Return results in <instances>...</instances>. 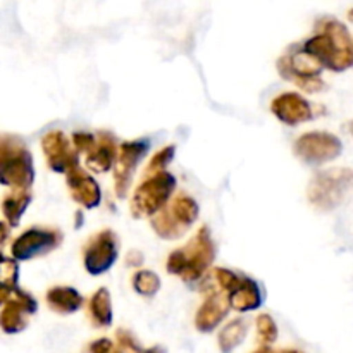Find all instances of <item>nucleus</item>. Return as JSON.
<instances>
[{"instance_id": "33", "label": "nucleus", "mask_w": 353, "mask_h": 353, "mask_svg": "<svg viewBox=\"0 0 353 353\" xmlns=\"http://www.w3.org/2000/svg\"><path fill=\"white\" fill-rule=\"evenodd\" d=\"M143 353H168L164 347H161V345H155V347L148 348V350H145Z\"/></svg>"}, {"instance_id": "18", "label": "nucleus", "mask_w": 353, "mask_h": 353, "mask_svg": "<svg viewBox=\"0 0 353 353\" xmlns=\"http://www.w3.org/2000/svg\"><path fill=\"white\" fill-rule=\"evenodd\" d=\"M86 168L93 172H107L114 165L117 155L116 138L110 133H102L95 138V145L86 152Z\"/></svg>"}, {"instance_id": "23", "label": "nucleus", "mask_w": 353, "mask_h": 353, "mask_svg": "<svg viewBox=\"0 0 353 353\" xmlns=\"http://www.w3.org/2000/svg\"><path fill=\"white\" fill-rule=\"evenodd\" d=\"M133 288L143 296H154L161 290V279L152 271H138L133 276Z\"/></svg>"}, {"instance_id": "16", "label": "nucleus", "mask_w": 353, "mask_h": 353, "mask_svg": "<svg viewBox=\"0 0 353 353\" xmlns=\"http://www.w3.org/2000/svg\"><path fill=\"white\" fill-rule=\"evenodd\" d=\"M65 183H68L71 196L79 205L86 207V209H93L100 203L102 193H100L99 185H97L92 176L86 174L79 168H72L71 171L65 172Z\"/></svg>"}, {"instance_id": "24", "label": "nucleus", "mask_w": 353, "mask_h": 353, "mask_svg": "<svg viewBox=\"0 0 353 353\" xmlns=\"http://www.w3.org/2000/svg\"><path fill=\"white\" fill-rule=\"evenodd\" d=\"M17 278H19V268L16 259H7L0 254V285L6 288H17Z\"/></svg>"}, {"instance_id": "34", "label": "nucleus", "mask_w": 353, "mask_h": 353, "mask_svg": "<svg viewBox=\"0 0 353 353\" xmlns=\"http://www.w3.org/2000/svg\"><path fill=\"white\" fill-rule=\"evenodd\" d=\"M254 353H276V352L272 350V348H269L268 345H264V347L259 348V350H257V352H254Z\"/></svg>"}, {"instance_id": "7", "label": "nucleus", "mask_w": 353, "mask_h": 353, "mask_svg": "<svg viewBox=\"0 0 353 353\" xmlns=\"http://www.w3.org/2000/svg\"><path fill=\"white\" fill-rule=\"evenodd\" d=\"M278 71L288 81L295 83L296 86L309 93H317L324 90L323 79L319 78L323 65L302 50V47H296V52H288L278 61Z\"/></svg>"}, {"instance_id": "27", "label": "nucleus", "mask_w": 353, "mask_h": 353, "mask_svg": "<svg viewBox=\"0 0 353 353\" xmlns=\"http://www.w3.org/2000/svg\"><path fill=\"white\" fill-rule=\"evenodd\" d=\"M117 347L123 353H143L145 348L137 341V338L126 330H117Z\"/></svg>"}, {"instance_id": "29", "label": "nucleus", "mask_w": 353, "mask_h": 353, "mask_svg": "<svg viewBox=\"0 0 353 353\" xmlns=\"http://www.w3.org/2000/svg\"><path fill=\"white\" fill-rule=\"evenodd\" d=\"M88 353H123L119 350V347L112 343L107 338H100V340H95L93 343L88 345Z\"/></svg>"}, {"instance_id": "15", "label": "nucleus", "mask_w": 353, "mask_h": 353, "mask_svg": "<svg viewBox=\"0 0 353 353\" xmlns=\"http://www.w3.org/2000/svg\"><path fill=\"white\" fill-rule=\"evenodd\" d=\"M271 110L281 123L296 126L300 123H307L314 117L312 105L299 93H281L271 103Z\"/></svg>"}, {"instance_id": "36", "label": "nucleus", "mask_w": 353, "mask_h": 353, "mask_svg": "<svg viewBox=\"0 0 353 353\" xmlns=\"http://www.w3.org/2000/svg\"><path fill=\"white\" fill-rule=\"evenodd\" d=\"M348 130H350V133H352V137H353V121L350 124H348Z\"/></svg>"}, {"instance_id": "11", "label": "nucleus", "mask_w": 353, "mask_h": 353, "mask_svg": "<svg viewBox=\"0 0 353 353\" xmlns=\"http://www.w3.org/2000/svg\"><path fill=\"white\" fill-rule=\"evenodd\" d=\"M147 140H134L124 141L117 147L116 161H114V183H116V193L119 199H124L130 192L131 179H133L134 169L138 168L141 159L148 152Z\"/></svg>"}, {"instance_id": "5", "label": "nucleus", "mask_w": 353, "mask_h": 353, "mask_svg": "<svg viewBox=\"0 0 353 353\" xmlns=\"http://www.w3.org/2000/svg\"><path fill=\"white\" fill-rule=\"evenodd\" d=\"M353 190V169L334 168L319 172L309 185L310 203L319 210L336 209Z\"/></svg>"}, {"instance_id": "4", "label": "nucleus", "mask_w": 353, "mask_h": 353, "mask_svg": "<svg viewBox=\"0 0 353 353\" xmlns=\"http://www.w3.org/2000/svg\"><path fill=\"white\" fill-rule=\"evenodd\" d=\"M196 217H199V205L195 200L186 193H178L155 216H152L150 224L161 238L176 240L186 233Z\"/></svg>"}, {"instance_id": "12", "label": "nucleus", "mask_w": 353, "mask_h": 353, "mask_svg": "<svg viewBox=\"0 0 353 353\" xmlns=\"http://www.w3.org/2000/svg\"><path fill=\"white\" fill-rule=\"evenodd\" d=\"M37 310L38 303L30 293L14 288L3 302V309L0 312V327L7 334L21 333V331L26 330L28 324H30V317Z\"/></svg>"}, {"instance_id": "30", "label": "nucleus", "mask_w": 353, "mask_h": 353, "mask_svg": "<svg viewBox=\"0 0 353 353\" xmlns=\"http://www.w3.org/2000/svg\"><path fill=\"white\" fill-rule=\"evenodd\" d=\"M143 262V255L140 254V252L137 250H131L130 254H128V259H126V264L131 265V268H138V265Z\"/></svg>"}, {"instance_id": "6", "label": "nucleus", "mask_w": 353, "mask_h": 353, "mask_svg": "<svg viewBox=\"0 0 353 353\" xmlns=\"http://www.w3.org/2000/svg\"><path fill=\"white\" fill-rule=\"evenodd\" d=\"M176 190V178L161 171L143 176V181L137 186L131 199V214L134 217H152L171 200Z\"/></svg>"}, {"instance_id": "10", "label": "nucleus", "mask_w": 353, "mask_h": 353, "mask_svg": "<svg viewBox=\"0 0 353 353\" xmlns=\"http://www.w3.org/2000/svg\"><path fill=\"white\" fill-rule=\"evenodd\" d=\"M62 233L52 228H30L19 238H16L10 247L16 261H31L34 257L47 255L61 245Z\"/></svg>"}, {"instance_id": "22", "label": "nucleus", "mask_w": 353, "mask_h": 353, "mask_svg": "<svg viewBox=\"0 0 353 353\" xmlns=\"http://www.w3.org/2000/svg\"><path fill=\"white\" fill-rule=\"evenodd\" d=\"M248 323L241 317L231 321L230 324L223 327L219 333V348L223 353H231L236 347L243 343L245 336H247Z\"/></svg>"}, {"instance_id": "28", "label": "nucleus", "mask_w": 353, "mask_h": 353, "mask_svg": "<svg viewBox=\"0 0 353 353\" xmlns=\"http://www.w3.org/2000/svg\"><path fill=\"white\" fill-rule=\"evenodd\" d=\"M72 143H74L78 154H86L95 145V137L92 133H74L72 134Z\"/></svg>"}, {"instance_id": "21", "label": "nucleus", "mask_w": 353, "mask_h": 353, "mask_svg": "<svg viewBox=\"0 0 353 353\" xmlns=\"http://www.w3.org/2000/svg\"><path fill=\"white\" fill-rule=\"evenodd\" d=\"M88 314L97 327H109L112 324V303H110L109 290L100 288L90 299Z\"/></svg>"}, {"instance_id": "35", "label": "nucleus", "mask_w": 353, "mask_h": 353, "mask_svg": "<svg viewBox=\"0 0 353 353\" xmlns=\"http://www.w3.org/2000/svg\"><path fill=\"white\" fill-rule=\"evenodd\" d=\"M276 353H303L300 350H285V352H276Z\"/></svg>"}, {"instance_id": "8", "label": "nucleus", "mask_w": 353, "mask_h": 353, "mask_svg": "<svg viewBox=\"0 0 353 353\" xmlns=\"http://www.w3.org/2000/svg\"><path fill=\"white\" fill-rule=\"evenodd\" d=\"M293 152L305 164L321 165L340 157L343 152V143L340 138L326 131H312L302 134L295 141Z\"/></svg>"}, {"instance_id": "31", "label": "nucleus", "mask_w": 353, "mask_h": 353, "mask_svg": "<svg viewBox=\"0 0 353 353\" xmlns=\"http://www.w3.org/2000/svg\"><path fill=\"white\" fill-rule=\"evenodd\" d=\"M10 231H9V226H7L6 223H2L0 221V245H3L7 241V238H9Z\"/></svg>"}, {"instance_id": "19", "label": "nucleus", "mask_w": 353, "mask_h": 353, "mask_svg": "<svg viewBox=\"0 0 353 353\" xmlns=\"http://www.w3.org/2000/svg\"><path fill=\"white\" fill-rule=\"evenodd\" d=\"M47 303L54 312L68 316L81 309L83 296L78 290L71 286H55L47 292Z\"/></svg>"}, {"instance_id": "13", "label": "nucleus", "mask_w": 353, "mask_h": 353, "mask_svg": "<svg viewBox=\"0 0 353 353\" xmlns=\"http://www.w3.org/2000/svg\"><path fill=\"white\" fill-rule=\"evenodd\" d=\"M45 159L52 171L68 172L72 168H78L79 154L74 147H71L69 140L61 131H50L41 138Z\"/></svg>"}, {"instance_id": "1", "label": "nucleus", "mask_w": 353, "mask_h": 353, "mask_svg": "<svg viewBox=\"0 0 353 353\" xmlns=\"http://www.w3.org/2000/svg\"><path fill=\"white\" fill-rule=\"evenodd\" d=\"M302 50L331 71L353 68V40L347 26L336 19L321 21L317 33L302 45Z\"/></svg>"}, {"instance_id": "32", "label": "nucleus", "mask_w": 353, "mask_h": 353, "mask_svg": "<svg viewBox=\"0 0 353 353\" xmlns=\"http://www.w3.org/2000/svg\"><path fill=\"white\" fill-rule=\"evenodd\" d=\"M10 292H12V290H9V288H6V286L0 285V305H2V303L6 302L7 296L10 295Z\"/></svg>"}, {"instance_id": "3", "label": "nucleus", "mask_w": 353, "mask_h": 353, "mask_svg": "<svg viewBox=\"0 0 353 353\" xmlns=\"http://www.w3.org/2000/svg\"><path fill=\"white\" fill-rule=\"evenodd\" d=\"M33 179V155L26 143L14 134H0V183L12 190H30Z\"/></svg>"}, {"instance_id": "14", "label": "nucleus", "mask_w": 353, "mask_h": 353, "mask_svg": "<svg viewBox=\"0 0 353 353\" xmlns=\"http://www.w3.org/2000/svg\"><path fill=\"white\" fill-rule=\"evenodd\" d=\"M203 290L207 293V300L196 312L195 326L200 333H212L230 312V300H228V293L217 288L216 283L205 285Z\"/></svg>"}, {"instance_id": "9", "label": "nucleus", "mask_w": 353, "mask_h": 353, "mask_svg": "<svg viewBox=\"0 0 353 353\" xmlns=\"http://www.w3.org/2000/svg\"><path fill=\"white\" fill-rule=\"evenodd\" d=\"M119 255V238L114 231L105 230L90 238L83 250V262L90 274L99 276L109 271Z\"/></svg>"}, {"instance_id": "26", "label": "nucleus", "mask_w": 353, "mask_h": 353, "mask_svg": "<svg viewBox=\"0 0 353 353\" xmlns=\"http://www.w3.org/2000/svg\"><path fill=\"white\" fill-rule=\"evenodd\" d=\"M172 157H174V147H165L162 148V150H159L157 154L150 159V162H148L147 171H145L143 176H150L155 174V172L165 171V168H168L169 162L172 161Z\"/></svg>"}, {"instance_id": "20", "label": "nucleus", "mask_w": 353, "mask_h": 353, "mask_svg": "<svg viewBox=\"0 0 353 353\" xmlns=\"http://www.w3.org/2000/svg\"><path fill=\"white\" fill-rule=\"evenodd\" d=\"M31 202V193L30 190H21L14 188L10 190L9 195H6V199L2 200V212L6 216L9 226L16 228L19 224L21 216L24 214V210L28 209Z\"/></svg>"}, {"instance_id": "2", "label": "nucleus", "mask_w": 353, "mask_h": 353, "mask_svg": "<svg viewBox=\"0 0 353 353\" xmlns=\"http://www.w3.org/2000/svg\"><path fill=\"white\" fill-rule=\"evenodd\" d=\"M214 257H216V247L210 238L209 228H200L190 243L169 255L168 272L179 276L186 283H195L205 274Z\"/></svg>"}, {"instance_id": "17", "label": "nucleus", "mask_w": 353, "mask_h": 353, "mask_svg": "<svg viewBox=\"0 0 353 353\" xmlns=\"http://www.w3.org/2000/svg\"><path fill=\"white\" fill-rule=\"evenodd\" d=\"M262 290L257 281L241 276L238 285L228 293V300H230V307L236 312H250V310L259 309L262 305Z\"/></svg>"}, {"instance_id": "25", "label": "nucleus", "mask_w": 353, "mask_h": 353, "mask_svg": "<svg viewBox=\"0 0 353 353\" xmlns=\"http://www.w3.org/2000/svg\"><path fill=\"white\" fill-rule=\"evenodd\" d=\"M257 334L262 345H271L278 340V326L268 314L257 317Z\"/></svg>"}]
</instances>
